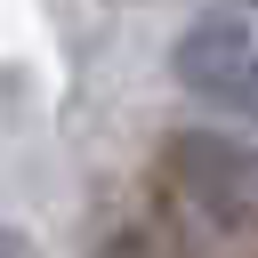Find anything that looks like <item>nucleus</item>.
<instances>
[{"instance_id":"obj_4","label":"nucleus","mask_w":258,"mask_h":258,"mask_svg":"<svg viewBox=\"0 0 258 258\" xmlns=\"http://www.w3.org/2000/svg\"><path fill=\"white\" fill-rule=\"evenodd\" d=\"M113 258H129V250H113Z\"/></svg>"},{"instance_id":"obj_3","label":"nucleus","mask_w":258,"mask_h":258,"mask_svg":"<svg viewBox=\"0 0 258 258\" xmlns=\"http://www.w3.org/2000/svg\"><path fill=\"white\" fill-rule=\"evenodd\" d=\"M0 258H32V242H24V226H0Z\"/></svg>"},{"instance_id":"obj_1","label":"nucleus","mask_w":258,"mask_h":258,"mask_svg":"<svg viewBox=\"0 0 258 258\" xmlns=\"http://www.w3.org/2000/svg\"><path fill=\"white\" fill-rule=\"evenodd\" d=\"M153 169L177 194V210L202 218L210 234H226V242L258 234V137L218 129V121H177L153 145Z\"/></svg>"},{"instance_id":"obj_2","label":"nucleus","mask_w":258,"mask_h":258,"mask_svg":"<svg viewBox=\"0 0 258 258\" xmlns=\"http://www.w3.org/2000/svg\"><path fill=\"white\" fill-rule=\"evenodd\" d=\"M169 81L202 105V113H234V121H258V8H202L177 24L169 40Z\"/></svg>"}]
</instances>
